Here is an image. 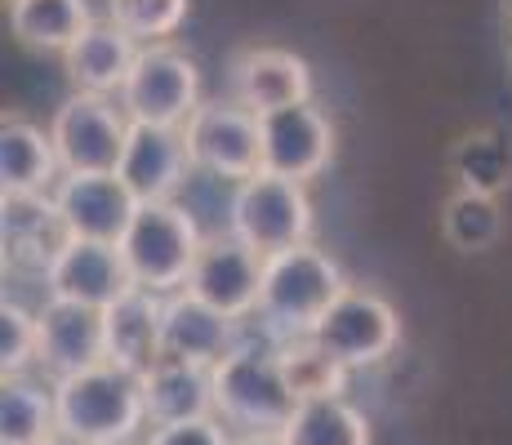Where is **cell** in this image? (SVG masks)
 <instances>
[{
    "label": "cell",
    "mask_w": 512,
    "mask_h": 445,
    "mask_svg": "<svg viewBox=\"0 0 512 445\" xmlns=\"http://www.w3.org/2000/svg\"><path fill=\"white\" fill-rule=\"evenodd\" d=\"M161 312L165 294L134 285L125 299L107 308V361L125 365L134 374H147L161 361Z\"/></svg>",
    "instance_id": "obj_20"
},
{
    "label": "cell",
    "mask_w": 512,
    "mask_h": 445,
    "mask_svg": "<svg viewBox=\"0 0 512 445\" xmlns=\"http://www.w3.org/2000/svg\"><path fill=\"white\" fill-rule=\"evenodd\" d=\"M90 27L94 14L85 0H14L9 5V32L36 54H67Z\"/></svg>",
    "instance_id": "obj_23"
},
{
    "label": "cell",
    "mask_w": 512,
    "mask_h": 445,
    "mask_svg": "<svg viewBox=\"0 0 512 445\" xmlns=\"http://www.w3.org/2000/svg\"><path fill=\"white\" fill-rule=\"evenodd\" d=\"M58 214H63L67 232L85 236V241H112L130 232L134 214H139V196L125 187L121 174H63L54 187Z\"/></svg>",
    "instance_id": "obj_14"
},
{
    "label": "cell",
    "mask_w": 512,
    "mask_h": 445,
    "mask_svg": "<svg viewBox=\"0 0 512 445\" xmlns=\"http://www.w3.org/2000/svg\"><path fill=\"white\" fill-rule=\"evenodd\" d=\"M245 334L241 321L219 308H210L205 299H196L192 290L165 294L161 312V361H192V365H219L232 348H241Z\"/></svg>",
    "instance_id": "obj_15"
},
{
    "label": "cell",
    "mask_w": 512,
    "mask_h": 445,
    "mask_svg": "<svg viewBox=\"0 0 512 445\" xmlns=\"http://www.w3.org/2000/svg\"><path fill=\"white\" fill-rule=\"evenodd\" d=\"M58 432V405L54 392L41 383L9 374L0 388V445H41Z\"/></svg>",
    "instance_id": "obj_26"
},
{
    "label": "cell",
    "mask_w": 512,
    "mask_h": 445,
    "mask_svg": "<svg viewBox=\"0 0 512 445\" xmlns=\"http://www.w3.org/2000/svg\"><path fill=\"white\" fill-rule=\"evenodd\" d=\"M192 152H187V138L174 125H130V143H125V156L116 165V174L125 178L139 201H174L179 187L192 174Z\"/></svg>",
    "instance_id": "obj_16"
},
{
    "label": "cell",
    "mask_w": 512,
    "mask_h": 445,
    "mask_svg": "<svg viewBox=\"0 0 512 445\" xmlns=\"http://www.w3.org/2000/svg\"><path fill=\"white\" fill-rule=\"evenodd\" d=\"M205 245V232L196 227L192 210L179 201H139L130 232L121 236V254L130 263L134 285L156 294L187 290L192 263Z\"/></svg>",
    "instance_id": "obj_4"
},
{
    "label": "cell",
    "mask_w": 512,
    "mask_h": 445,
    "mask_svg": "<svg viewBox=\"0 0 512 445\" xmlns=\"http://www.w3.org/2000/svg\"><path fill=\"white\" fill-rule=\"evenodd\" d=\"M107 14L116 27L134 36V41H170L187 18V0H107Z\"/></svg>",
    "instance_id": "obj_29"
},
{
    "label": "cell",
    "mask_w": 512,
    "mask_h": 445,
    "mask_svg": "<svg viewBox=\"0 0 512 445\" xmlns=\"http://www.w3.org/2000/svg\"><path fill=\"white\" fill-rule=\"evenodd\" d=\"M45 290H49V299L85 303V308L107 312L116 299H125L134 290V276H130L121 245L72 236L54 254V263L45 267Z\"/></svg>",
    "instance_id": "obj_11"
},
{
    "label": "cell",
    "mask_w": 512,
    "mask_h": 445,
    "mask_svg": "<svg viewBox=\"0 0 512 445\" xmlns=\"http://www.w3.org/2000/svg\"><path fill=\"white\" fill-rule=\"evenodd\" d=\"M299 410V397L290 392L281 374L277 343L259 348L245 339L214 365V414L228 428L241 432H281Z\"/></svg>",
    "instance_id": "obj_3"
},
{
    "label": "cell",
    "mask_w": 512,
    "mask_h": 445,
    "mask_svg": "<svg viewBox=\"0 0 512 445\" xmlns=\"http://www.w3.org/2000/svg\"><path fill=\"white\" fill-rule=\"evenodd\" d=\"M277 356H281L285 383H290V392H294L299 401L343 397V388H348V365H343L330 348H321L312 334L277 343Z\"/></svg>",
    "instance_id": "obj_27"
},
{
    "label": "cell",
    "mask_w": 512,
    "mask_h": 445,
    "mask_svg": "<svg viewBox=\"0 0 512 445\" xmlns=\"http://www.w3.org/2000/svg\"><path fill=\"white\" fill-rule=\"evenodd\" d=\"M54 405L58 428L90 445L134 441V432L147 423L143 374L125 370L116 361H98L90 370L54 379Z\"/></svg>",
    "instance_id": "obj_2"
},
{
    "label": "cell",
    "mask_w": 512,
    "mask_h": 445,
    "mask_svg": "<svg viewBox=\"0 0 512 445\" xmlns=\"http://www.w3.org/2000/svg\"><path fill=\"white\" fill-rule=\"evenodd\" d=\"M192 165L214 178L245 183L263 170V130L259 112L241 107L236 98H205L183 125Z\"/></svg>",
    "instance_id": "obj_8"
},
{
    "label": "cell",
    "mask_w": 512,
    "mask_h": 445,
    "mask_svg": "<svg viewBox=\"0 0 512 445\" xmlns=\"http://www.w3.org/2000/svg\"><path fill=\"white\" fill-rule=\"evenodd\" d=\"M312 227L317 219H312L308 183H294V178H281L272 170H259L254 178L236 183L228 205V232L241 236L263 259L312 241Z\"/></svg>",
    "instance_id": "obj_5"
},
{
    "label": "cell",
    "mask_w": 512,
    "mask_h": 445,
    "mask_svg": "<svg viewBox=\"0 0 512 445\" xmlns=\"http://www.w3.org/2000/svg\"><path fill=\"white\" fill-rule=\"evenodd\" d=\"M343 290H348V276L326 250H317L312 241L290 245V250L272 254L263 267L259 321L272 334V343L303 339L317 330Z\"/></svg>",
    "instance_id": "obj_1"
},
{
    "label": "cell",
    "mask_w": 512,
    "mask_h": 445,
    "mask_svg": "<svg viewBox=\"0 0 512 445\" xmlns=\"http://www.w3.org/2000/svg\"><path fill=\"white\" fill-rule=\"evenodd\" d=\"M201 103V67L179 45L152 41L139 49V63L121 89V107L130 112V121L183 130Z\"/></svg>",
    "instance_id": "obj_7"
},
{
    "label": "cell",
    "mask_w": 512,
    "mask_h": 445,
    "mask_svg": "<svg viewBox=\"0 0 512 445\" xmlns=\"http://www.w3.org/2000/svg\"><path fill=\"white\" fill-rule=\"evenodd\" d=\"M281 437L285 445H370V419L348 397H317L299 401Z\"/></svg>",
    "instance_id": "obj_24"
},
{
    "label": "cell",
    "mask_w": 512,
    "mask_h": 445,
    "mask_svg": "<svg viewBox=\"0 0 512 445\" xmlns=\"http://www.w3.org/2000/svg\"><path fill=\"white\" fill-rule=\"evenodd\" d=\"M116 445H134V441H116Z\"/></svg>",
    "instance_id": "obj_34"
},
{
    "label": "cell",
    "mask_w": 512,
    "mask_h": 445,
    "mask_svg": "<svg viewBox=\"0 0 512 445\" xmlns=\"http://www.w3.org/2000/svg\"><path fill=\"white\" fill-rule=\"evenodd\" d=\"M263 170L308 183L334 161V125L317 103H290L259 116Z\"/></svg>",
    "instance_id": "obj_12"
},
{
    "label": "cell",
    "mask_w": 512,
    "mask_h": 445,
    "mask_svg": "<svg viewBox=\"0 0 512 445\" xmlns=\"http://www.w3.org/2000/svg\"><path fill=\"white\" fill-rule=\"evenodd\" d=\"M441 236L455 245L459 254H486L504 236V205L490 192H472L455 187L441 205Z\"/></svg>",
    "instance_id": "obj_25"
},
{
    "label": "cell",
    "mask_w": 512,
    "mask_h": 445,
    "mask_svg": "<svg viewBox=\"0 0 512 445\" xmlns=\"http://www.w3.org/2000/svg\"><path fill=\"white\" fill-rule=\"evenodd\" d=\"M450 170H455L459 187L499 196L504 187H512V152L495 130H472L450 152Z\"/></svg>",
    "instance_id": "obj_28"
},
{
    "label": "cell",
    "mask_w": 512,
    "mask_h": 445,
    "mask_svg": "<svg viewBox=\"0 0 512 445\" xmlns=\"http://www.w3.org/2000/svg\"><path fill=\"white\" fill-rule=\"evenodd\" d=\"M147 445H236L228 437L219 419H183V423H165V428H152Z\"/></svg>",
    "instance_id": "obj_31"
},
{
    "label": "cell",
    "mask_w": 512,
    "mask_h": 445,
    "mask_svg": "<svg viewBox=\"0 0 512 445\" xmlns=\"http://www.w3.org/2000/svg\"><path fill=\"white\" fill-rule=\"evenodd\" d=\"M36 348H41V321L36 312H27L23 303H14L5 294L0 303V374H23L27 365L36 361Z\"/></svg>",
    "instance_id": "obj_30"
},
{
    "label": "cell",
    "mask_w": 512,
    "mask_h": 445,
    "mask_svg": "<svg viewBox=\"0 0 512 445\" xmlns=\"http://www.w3.org/2000/svg\"><path fill=\"white\" fill-rule=\"evenodd\" d=\"M130 125V112L112 94L72 89L49 121L63 174H112L130 143Z\"/></svg>",
    "instance_id": "obj_6"
},
{
    "label": "cell",
    "mask_w": 512,
    "mask_h": 445,
    "mask_svg": "<svg viewBox=\"0 0 512 445\" xmlns=\"http://www.w3.org/2000/svg\"><path fill=\"white\" fill-rule=\"evenodd\" d=\"M236 445H285V437L281 432H245Z\"/></svg>",
    "instance_id": "obj_32"
},
{
    "label": "cell",
    "mask_w": 512,
    "mask_h": 445,
    "mask_svg": "<svg viewBox=\"0 0 512 445\" xmlns=\"http://www.w3.org/2000/svg\"><path fill=\"white\" fill-rule=\"evenodd\" d=\"M228 98L259 116L290 103H312V67L281 45L236 49L228 63Z\"/></svg>",
    "instance_id": "obj_13"
},
{
    "label": "cell",
    "mask_w": 512,
    "mask_h": 445,
    "mask_svg": "<svg viewBox=\"0 0 512 445\" xmlns=\"http://www.w3.org/2000/svg\"><path fill=\"white\" fill-rule=\"evenodd\" d=\"M5 5H14V0H5Z\"/></svg>",
    "instance_id": "obj_35"
},
{
    "label": "cell",
    "mask_w": 512,
    "mask_h": 445,
    "mask_svg": "<svg viewBox=\"0 0 512 445\" xmlns=\"http://www.w3.org/2000/svg\"><path fill=\"white\" fill-rule=\"evenodd\" d=\"M41 321V348H36V365L54 379H67L76 370L107 361V316L85 303L67 299H45L36 312Z\"/></svg>",
    "instance_id": "obj_17"
},
{
    "label": "cell",
    "mask_w": 512,
    "mask_h": 445,
    "mask_svg": "<svg viewBox=\"0 0 512 445\" xmlns=\"http://www.w3.org/2000/svg\"><path fill=\"white\" fill-rule=\"evenodd\" d=\"M312 339L321 348H330L348 370H366V365H379L392 356V348L401 343V321H397V308L379 290L348 285L334 299V308L321 316Z\"/></svg>",
    "instance_id": "obj_9"
},
{
    "label": "cell",
    "mask_w": 512,
    "mask_h": 445,
    "mask_svg": "<svg viewBox=\"0 0 512 445\" xmlns=\"http://www.w3.org/2000/svg\"><path fill=\"white\" fill-rule=\"evenodd\" d=\"M263 267H268V259L259 250H250L241 236L214 232V236H205L201 254H196L187 290L196 299H205L210 308L236 316V321H250V316H259Z\"/></svg>",
    "instance_id": "obj_10"
},
{
    "label": "cell",
    "mask_w": 512,
    "mask_h": 445,
    "mask_svg": "<svg viewBox=\"0 0 512 445\" xmlns=\"http://www.w3.org/2000/svg\"><path fill=\"white\" fill-rule=\"evenodd\" d=\"M143 397H147V423L165 428V423L183 419H210L214 414V365L192 361H156L143 374Z\"/></svg>",
    "instance_id": "obj_21"
},
{
    "label": "cell",
    "mask_w": 512,
    "mask_h": 445,
    "mask_svg": "<svg viewBox=\"0 0 512 445\" xmlns=\"http://www.w3.org/2000/svg\"><path fill=\"white\" fill-rule=\"evenodd\" d=\"M143 41H134L125 27L116 23H94L72 49L63 54V72L72 89L85 94H121L130 81L134 63H139Z\"/></svg>",
    "instance_id": "obj_19"
},
{
    "label": "cell",
    "mask_w": 512,
    "mask_h": 445,
    "mask_svg": "<svg viewBox=\"0 0 512 445\" xmlns=\"http://www.w3.org/2000/svg\"><path fill=\"white\" fill-rule=\"evenodd\" d=\"M41 445H90V441H81V437H72V432H63V428H58L54 437L41 441Z\"/></svg>",
    "instance_id": "obj_33"
},
{
    "label": "cell",
    "mask_w": 512,
    "mask_h": 445,
    "mask_svg": "<svg viewBox=\"0 0 512 445\" xmlns=\"http://www.w3.org/2000/svg\"><path fill=\"white\" fill-rule=\"evenodd\" d=\"M63 161L49 130L27 116L0 121V192H54Z\"/></svg>",
    "instance_id": "obj_22"
},
{
    "label": "cell",
    "mask_w": 512,
    "mask_h": 445,
    "mask_svg": "<svg viewBox=\"0 0 512 445\" xmlns=\"http://www.w3.org/2000/svg\"><path fill=\"white\" fill-rule=\"evenodd\" d=\"M0 241L9 267L45 272L54 254L72 241L54 192H0Z\"/></svg>",
    "instance_id": "obj_18"
}]
</instances>
